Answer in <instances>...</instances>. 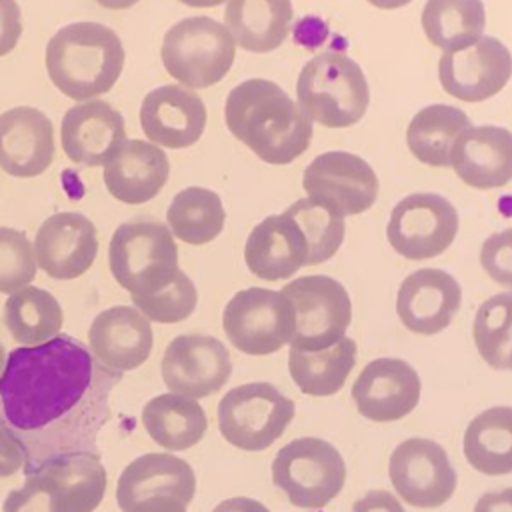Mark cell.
Returning <instances> with one entry per match:
<instances>
[{
    "instance_id": "1",
    "label": "cell",
    "mask_w": 512,
    "mask_h": 512,
    "mask_svg": "<svg viewBox=\"0 0 512 512\" xmlns=\"http://www.w3.org/2000/svg\"><path fill=\"white\" fill-rule=\"evenodd\" d=\"M122 380L68 334L8 352L0 374V426L22 450L24 476L70 456H96Z\"/></svg>"
},
{
    "instance_id": "2",
    "label": "cell",
    "mask_w": 512,
    "mask_h": 512,
    "mask_svg": "<svg viewBox=\"0 0 512 512\" xmlns=\"http://www.w3.org/2000/svg\"><path fill=\"white\" fill-rule=\"evenodd\" d=\"M230 134L266 164L282 166L302 156L312 140V120L272 80L236 84L224 104Z\"/></svg>"
},
{
    "instance_id": "3",
    "label": "cell",
    "mask_w": 512,
    "mask_h": 512,
    "mask_svg": "<svg viewBox=\"0 0 512 512\" xmlns=\"http://www.w3.org/2000/svg\"><path fill=\"white\" fill-rule=\"evenodd\" d=\"M124 46L120 36L100 22H72L46 44V72L52 84L76 102L106 94L122 74Z\"/></svg>"
},
{
    "instance_id": "4",
    "label": "cell",
    "mask_w": 512,
    "mask_h": 512,
    "mask_svg": "<svg viewBox=\"0 0 512 512\" xmlns=\"http://www.w3.org/2000/svg\"><path fill=\"white\" fill-rule=\"evenodd\" d=\"M108 266L114 280L132 298L160 292L182 272L170 228L148 216L122 222L114 230L108 246Z\"/></svg>"
},
{
    "instance_id": "5",
    "label": "cell",
    "mask_w": 512,
    "mask_h": 512,
    "mask_svg": "<svg viewBox=\"0 0 512 512\" xmlns=\"http://www.w3.org/2000/svg\"><path fill=\"white\" fill-rule=\"evenodd\" d=\"M296 96L306 116L328 128L354 126L370 104V88L360 64L332 50L316 54L302 66Z\"/></svg>"
},
{
    "instance_id": "6",
    "label": "cell",
    "mask_w": 512,
    "mask_h": 512,
    "mask_svg": "<svg viewBox=\"0 0 512 512\" xmlns=\"http://www.w3.org/2000/svg\"><path fill=\"white\" fill-rule=\"evenodd\" d=\"M166 72L186 88L218 84L232 68L236 42L228 28L210 16H190L164 34L160 48Z\"/></svg>"
},
{
    "instance_id": "7",
    "label": "cell",
    "mask_w": 512,
    "mask_h": 512,
    "mask_svg": "<svg viewBox=\"0 0 512 512\" xmlns=\"http://www.w3.org/2000/svg\"><path fill=\"white\" fill-rule=\"evenodd\" d=\"M272 482L292 506L318 510L344 488L346 464L328 440L304 436L278 450L272 462Z\"/></svg>"
},
{
    "instance_id": "8",
    "label": "cell",
    "mask_w": 512,
    "mask_h": 512,
    "mask_svg": "<svg viewBox=\"0 0 512 512\" xmlns=\"http://www.w3.org/2000/svg\"><path fill=\"white\" fill-rule=\"evenodd\" d=\"M294 418V402L268 382L236 386L218 402V430L240 450L272 446Z\"/></svg>"
},
{
    "instance_id": "9",
    "label": "cell",
    "mask_w": 512,
    "mask_h": 512,
    "mask_svg": "<svg viewBox=\"0 0 512 512\" xmlns=\"http://www.w3.org/2000/svg\"><path fill=\"white\" fill-rule=\"evenodd\" d=\"M292 304L294 330L290 348L324 350L346 336L352 304L346 288L324 274L300 276L280 290Z\"/></svg>"
},
{
    "instance_id": "10",
    "label": "cell",
    "mask_w": 512,
    "mask_h": 512,
    "mask_svg": "<svg viewBox=\"0 0 512 512\" xmlns=\"http://www.w3.org/2000/svg\"><path fill=\"white\" fill-rule=\"evenodd\" d=\"M222 328L236 350L250 356L274 354L292 338V304L282 292L244 288L224 306Z\"/></svg>"
},
{
    "instance_id": "11",
    "label": "cell",
    "mask_w": 512,
    "mask_h": 512,
    "mask_svg": "<svg viewBox=\"0 0 512 512\" xmlns=\"http://www.w3.org/2000/svg\"><path fill=\"white\" fill-rule=\"evenodd\" d=\"M458 232V212L450 200L434 192L402 198L386 224L390 246L408 260H428L448 250Z\"/></svg>"
},
{
    "instance_id": "12",
    "label": "cell",
    "mask_w": 512,
    "mask_h": 512,
    "mask_svg": "<svg viewBox=\"0 0 512 512\" xmlns=\"http://www.w3.org/2000/svg\"><path fill=\"white\" fill-rule=\"evenodd\" d=\"M388 476L396 494L416 508L442 506L458 482L446 450L428 438L400 442L390 454Z\"/></svg>"
},
{
    "instance_id": "13",
    "label": "cell",
    "mask_w": 512,
    "mask_h": 512,
    "mask_svg": "<svg viewBox=\"0 0 512 512\" xmlns=\"http://www.w3.org/2000/svg\"><path fill=\"white\" fill-rule=\"evenodd\" d=\"M302 188L308 198L330 206L340 216H354L376 202L378 176L364 158L330 150L306 166Z\"/></svg>"
},
{
    "instance_id": "14",
    "label": "cell",
    "mask_w": 512,
    "mask_h": 512,
    "mask_svg": "<svg viewBox=\"0 0 512 512\" xmlns=\"http://www.w3.org/2000/svg\"><path fill=\"white\" fill-rule=\"evenodd\" d=\"M162 380L172 394L206 398L218 392L232 374L228 348L214 336L180 334L164 350Z\"/></svg>"
},
{
    "instance_id": "15",
    "label": "cell",
    "mask_w": 512,
    "mask_h": 512,
    "mask_svg": "<svg viewBox=\"0 0 512 512\" xmlns=\"http://www.w3.org/2000/svg\"><path fill=\"white\" fill-rule=\"evenodd\" d=\"M512 76V54L494 36H482L458 52H444L438 80L446 94L462 102H484L496 96Z\"/></svg>"
},
{
    "instance_id": "16",
    "label": "cell",
    "mask_w": 512,
    "mask_h": 512,
    "mask_svg": "<svg viewBox=\"0 0 512 512\" xmlns=\"http://www.w3.org/2000/svg\"><path fill=\"white\" fill-rule=\"evenodd\" d=\"M420 376L400 358L368 362L352 384L358 412L372 422H392L408 416L420 402Z\"/></svg>"
},
{
    "instance_id": "17",
    "label": "cell",
    "mask_w": 512,
    "mask_h": 512,
    "mask_svg": "<svg viewBox=\"0 0 512 512\" xmlns=\"http://www.w3.org/2000/svg\"><path fill=\"white\" fill-rule=\"evenodd\" d=\"M138 118L152 144L178 150L200 140L208 114L194 90L182 84H164L144 96Z\"/></svg>"
},
{
    "instance_id": "18",
    "label": "cell",
    "mask_w": 512,
    "mask_h": 512,
    "mask_svg": "<svg viewBox=\"0 0 512 512\" xmlns=\"http://www.w3.org/2000/svg\"><path fill=\"white\" fill-rule=\"evenodd\" d=\"M32 246L40 270L56 280H74L96 260V226L80 212H56L40 224Z\"/></svg>"
},
{
    "instance_id": "19",
    "label": "cell",
    "mask_w": 512,
    "mask_h": 512,
    "mask_svg": "<svg viewBox=\"0 0 512 512\" xmlns=\"http://www.w3.org/2000/svg\"><path fill=\"white\" fill-rule=\"evenodd\" d=\"M462 302L458 280L440 268L408 274L396 296V314L414 334L434 336L450 326Z\"/></svg>"
},
{
    "instance_id": "20",
    "label": "cell",
    "mask_w": 512,
    "mask_h": 512,
    "mask_svg": "<svg viewBox=\"0 0 512 512\" xmlns=\"http://www.w3.org/2000/svg\"><path fill=\"white\" fill-rule=\"evenodd\" d=\"M60 142L74 164L104 166L126 142L124 118L104 100L78 102L62 118Z\"/></svg>"
},
{
    "instance_id": "21",
    "label": "cell",
    "mask_w": 512,
    "mask_h": 512,
    "mask_svg": "<svg viewBox=\"0 0 512 512\" xmlns=\"http://www.w3.org/2000/svg\"><path fill=\"white\" fill-rule=\"evenodd\" d=\"M92 356L110 372H128L144 364L152 352L150 320L132 306H112L96 314L88 330Z\"/></svg>"
},
{
    "instance_id": "22",
    "label": "cell",
    "mask_w": 512,
    "mask_h": 512,
    "mask_svg": "<svg viewBox=\"0 0 512 512\" xmlns=\"http://www.w3.org/2000/svg\"><path fill=\"white\" fill-rule=\"evenodd\" d=\"M54 128L44 112L14 106L0 114V168L16 178H34L54 160Z\"/></svg>"
},
{
    "instance_id": "23",
    "label": "cell",
    "mask_w": 512,
    "mask_h": 512,
    "mask_svg": "<svg viewBox=\"0 0 512 512\" xmlns=\"http://www.w3.org/2000/svg\"><path fill=\"white\" fill-rule=\"evenodd\" d=\"M244 260L248 270L268 282L286 280L308 266V242L296 220L284 210L266 216L246 238Z\"/></svg>"
},
{
    "instance_id": "24",
    "label": "cell",
    "mask_w": 512,
    "mask_h": 512,
    "mask_svg": "<svg viewBox=\"0 0 512 512\" xmlns=\"http://www.w3.org/2000/svg\"><path fill=\"white\" fill-rule=\"evenodd\" d=\"M450 166L478 190H492L512 180V132L502 126H470L452 144Z\"/></svg>"
},
{
    "instance_id": "25",
    "label": "cell",
    "mask_w": 512,
    "mask_h": 512,
    "mask_svg": "<svg viewBox=\"0 0 512 512\" xmlns=\"http://www.w3.org/2000/svg\"><path fill=\"white\" fill-rule=\"evenodd\" d=\"M102 176L112 198L124 204H144L168 182L170 162L160 146L126 140L104 164Z\"/></svg>"
},
{
    "instance_id": "26",
    "label": "cell",
    "mask_w": 512,
    "mask_h": 512,
    "mask_svg": "<svg viewBox=\"0 0 512 512\" xmlns=\"http://www.w3.org/2000/svg\"><path fill=\"white\" fill-rule=\"evenodd\" d=\"M194 492L196 476L186 460L152 452L138 456L122 470L116 486V502L122 512L154 496H172L188 506Z\"/></svg>"
},
{
    "instance_id": "27",
    "label": "cell",
    "mask_w": 512,
    "mask_h": 512,
    "mask_svg": "<svg viewBox=\"0 0 512 512\" xmlns=\"http://www.w3.org/2000/svg\"><path fill=\"white\" fill-rule=\"evenodd\" d=\"M294 8L292 0H228L224 26L236 46L264 54L276 50L288 36Z\"/></svg>"
},
{
    "instance_id": "28",
    "label": "cell",
    "mask_w": 512,
    "mask_h": 512,
    "mask_svg": "<svg viewBox=\"0 0 512 512\" xmlns=\"http://www.w3.org/2000/svg\"><path fill=\"white\" fill-rule=\"evenodd\" d=\"M142 424L148 436L166 450H188L198 444L208 428L204 408L180 394H160L142 408Z\"/></svg>"
},
{
    "instance_id": "29",
    "label": "cell",
    "mask_w": 512,
    "mask_h": 512,
    "mask_svg": "<svg viewBox=\"0 0 512 512\" xmlns=\"http://www.w3.org/2000/svg\"><path fill=\"white\" fill-rule=\"evenodd\" d=\"M464 456L482 474L512 472V406H492L472 418L464 432Z\"/></svg>"
},
{
    "instance_id": "30",
    "label": "cell",
    "mask_w": 512,
    "mask_h": 512,
    "mask_svg": "<svg viewBox=\"0 0 512 512\" xmlns=\"http://www.w3.org/2000/svg\"><path fill=\"white\" fill-rule=\"evenodd\" d=\"M356 364V342L344 336L324 350L290 348L288 370L300 392L308 396L336 394Z\"/></svg>"
},
{
    "instance_id": "31",
    "label": "cell",
    "mask_w": 512,
    "mask_h": 512,
    "mask_svg": "<svg viewBox=\"0 0 512 512\" xmlns=\"http://www.w3.org/2000/svg\"><path fill=\"white\" fill-rule=\"evenodd\" d=\"M470 128L466 112L450 104H430L414 114L406 130V144L422 164L450 166L454 140Z\"/></svg>"
},
{
    "instance_id": "32",
    "label": "cell",
    "mask_w": 512,
    "mask_h": 512,
    "mask_svg": "<svg viewBox=\"0 0 512 512\" xmlns=\"http://www.w3.org/2000/svg\"><path fill=\"white\" fill-rule=\"evenodd\" d=\"M420 20L432 46L458 52L482 38L486 10L482 0H426Z\"/></svg>"
},
{
    "instance_id": "33",
    "label": "cell",
    "mask_w": 512,
    "mask_h": 512,
    "mask_svg": "<svg viewBox=\"0 0 512 512\" xmlns=\"http://www.w3.org/2000/svg\"><path fill=\"white\" fill-rule=\"evenodd\" d=\"M64 322L58 300L44 288L26 286L12 292L4 304V324L24 346H36L58 336Z\"/></svg>"
},
{
    "instance_id": "34",
    "label": "cell",
    "mask_w": 512,
    "mask_h": 512,
    "mask_svg": "<svg viewBox=\"0 0 512 512\" xmlns=\"http://www.w3.org/2000/svg\"><path fill=\"white\" fill-rule=\"evenodd\" d=\"M166 222L174 238L192 246H202L222 232L226 212L214 190L188 186L172 198L166 210Z\"/></svg>"
},
{
    "instance_id": "35",
    "label": "cell",
    "mask_w": 512,
    "mask_h": 512,
    "mask_svg": "<svg viewBox=\"0 0 512 512\" xmlns=\"http://www.w3.org/2000/svg\"><path fill=\"white\" fill-rule=\"evenodd\" d=\"M472 334L478 354L490 368L512 370V292L494 294L480 304Z\"/></svg>"
},
{
    "instance_id": "36",
    "label": "cell",
    "mask_w": 512,
    "mask_h": 512,
    "mask_svg": "<svg viewBox=\"0 0 512 512\" xmlns=\"http://www.w3.org/2000/svg\"><path fill=\"white\" fill-rule=\"evenodd\" d=\"M56 478L64 512H94L106 492V470L96 456H70L44 466Z\"/></svg>"
},
{
    "instance_id": "37",
    "label": "cell",
    "mask_w": 512,
    "mask_h": 512,
    "mask_svg": "<svg viewBox=\"0 0 512 512\" xmlns=\"http://www.w3.org/2000/svg\"><path fill=\"white\" fill-rule=\"evenodd\" d=\"M286 212L296 220L308 242V266L322 264L338 252L346 232L344 216L312 198L296 200Z\"/></svg>"
},
{
    "instance_id": "38",
    "label": "cell",
    "mask_w": 512,
    "mask_h": 512,
    "mask_svg": "<svg viewBox=\"0 0 512 512\" xmlns=\"http://www.w3.org/2000/svg\"><path fill=\"white\" fill-rule=\"evenodd\" d=\"M34 246L22 230L0 226V292L12 294L36 278Z\"/></svg>"
},
{
    "instance_id": "39",
    "label": "cell",
    "mask_w": 512,
    "mask_h": 512,
    "mask_svg": "<svg viewBox=\"0 0 512 512\" xmlns=\"http://www.w3.org/2000/svg\"><path fill=\"white\" fill-rule=\"evenodd\" d=\"M132 302L134 308L150 322L176 324L186 320L196 310L198 292L190 276L180 272V276L170 286L146 298H132Z\"/></svg>"
},
{
    "instance_id": "40",
    "label": "cell",
    "mask_w": 512,
    "mask_h": 512,
    "mask_svg": "<svg viewBox=\"0 0 512 512\" xmlns=\"http://www.w3.org/2000/svg\"><path fill=\"white\" fill-rule=\"evenodd\" d=\"M2 512H64L56 478L48 468L26 476L22 488L8 492Z\"/></svg>"
},
{
    "instance_id": "41",
    "label": "cell",
    "mask_w": 512,
    "mask_h": 512,
    "mask_svg": "<svg viewBox=\"0 0 512 512\" xmlns=\"http://www.w3.org/2000/svg\"><path fill=\"white\" fill-rule=\"evenodd\" d=\"M480 264L496 284L512 288V228L496 232L482 242Z\"/></svg>"
},
{
    "instance_id": "42",
    "label": "cell",
    "mask_w": 512,
    "mask_h": 512,
    "mask_svg": "<svg viewBox=\"0 0 512 512\" xmlns=\"http://www.w3.org/2000/svg\"><path fill=\"white\" fill-rule=\"evenodd\" d=\"M22 36V12L16 0H0V56L10 54Z\"/></svg>"
},
{
    "instance_id": "43",
    "label": "cell",
    "mask_w": 512,
    "mask_h": 512,
    "mask_svg": "<svg viewBox=\"0 0 512 512\" xmlns=\"http://www.w3.org/2000/svg\"><path fill=\"white\" fill-rule=\"evenodd\" d=\"M352 512H404V508L388 490H370L354 502Z\"/></svg>"
},
{
    "instance_id": "44",
    "label": "cell",
    "mask_w": 512,
    "mask_h": 512,
    "mask_svg": "<svg viewBox=\"0 0 512 512\" xmlns=\"http://www.w3.org/2000/svg\"><path fill=\"white\" fill-rule=\"evenodd\" d=\"M24 466V456L16 440L0 426V478L12 476Z\"/></svg>"
},
{
    "instance_id": "45",
    "label": "cell",
    "mask_w": 512,
    "mask_h": 512,
    "mask_svg": "<svg viewBox=\"0 0 512 512\" xmlns=\"http://www.w3.org/2000/svg\"><path fill=\"white\" fill-rule=\"evenodd\" d=\"M474 512H512V488L480 496L474 506Z\"/></svg>"
},
{
    "instance_id": "46",
    "label": "cell",
    "mask_w": 512,
    "mask_h": 512,
    "mask_svg": "<svg viewBox=\"0 0 512 512\" xmlns=\"http://www.w3.org/2000/svg\"><path fill=\"white\" fill-rule=\"evenodd\" d=\"M128 512H186V504L172 496H154L138 502Z\"/></svg>"
},
{
    "instance_id": "47",
    "label": "cell",
    "mask_w": 512,
    "mask_h": 512,
    "mask_svg": "<svg viewBox=\"0 0 512 512\" xmlns=\"http://www.w3.org/2000/svg\"><path fill=\"white\" fill-rule=\"evenodd\" d=\"M212 512H270L262 502L248 496H234L216 504Z\"/></svg>"
},
{
    "instance_id": "48",
    "label": "cell",
    "mask_w": 512,
    "mask_h": 512,
    "mask_svg": "<svg viewBox=\"0 0 512 512\" xmlns=\"http://www.w3.org/2000/svg\"><path fill=\"white\" fill-rule=\"evenodd\" d=\"M96 2L108 10H126V8H132L140 0H96Z\"/></svg>"
},
{
    "instance_id": "49",
    "label": "cell",
    "mask_w": 512,
    "mask_h": 512,
    "mask_svg": "<svg viewBox=\"0 0 512 512\" xmlns=\"http://www.w3.org/2000/svg\"><path fill=\"white\" fill-rule=\"evenodd\" d=\"M366 2H370L372 6H376L380 10H396V8L410 4L412 0H366Z\"/></svg>"
},
{
    "instance_id": "50",
    "label": "cell",
    "mask_w": 512,
    "mask_h": 512,
    "mask_svg": "<svg viewBox=\"0 0 512 512\" xmlns=\"http://www.w3.org/2000/svg\"><path fill=\"white\" fill-rule=\"evenodd\" d=\"M190 8H214V6H220L222 2L226 0H178Z\"/></svg>"
},
{
    "instance_id": "51",
    "label": "cell",
    "mask_w": 512,
    "mask_h": 512,
    "mask_svg": "<svg viewBox=\"0 0 512 512\" xmlns=\"http://www.w3.org/2000/svg\"><path fill=\"white\" fill-rule=\"evenodd\" d=\"M6 350H4V346H2V342H0V374H2V370H4V364H6Z\"/></svg>"
}]
</instances>
